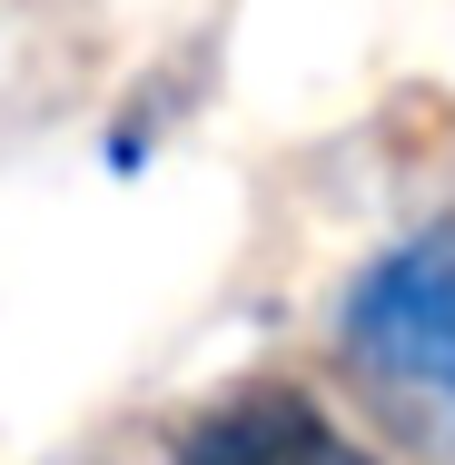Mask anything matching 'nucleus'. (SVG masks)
<instances>
[{"instance_id": "obj_2", "label": "nucleus", "mask_w": 455, "mask_h": 465, "mask_svg": "<svg viewBox=\"0 0 455 465\" xmlns=\"http://www.w3.org/2000/svg\"><path fill=\"white\" fill-rule=\"evenodd\" d=\"M179 465H376V456L317 396H297V386H238V396H218L179 436Z\"/></svg>"}, {"instance_id": "obj_1", "label": "nucleus", "mask_w": 455, "mask_h": 465, "mask_svg": "<svg viewBox=\"0 0 455 465\" xmlns=\"http://www.w3.org/2000/svg\"><path fill=\"white\" fill-rule=\"evenodd\" d=\"M337 347L386 396L455 426V228H416L386 258H366L337 297Z\"/></svg>"}]
</instances>
